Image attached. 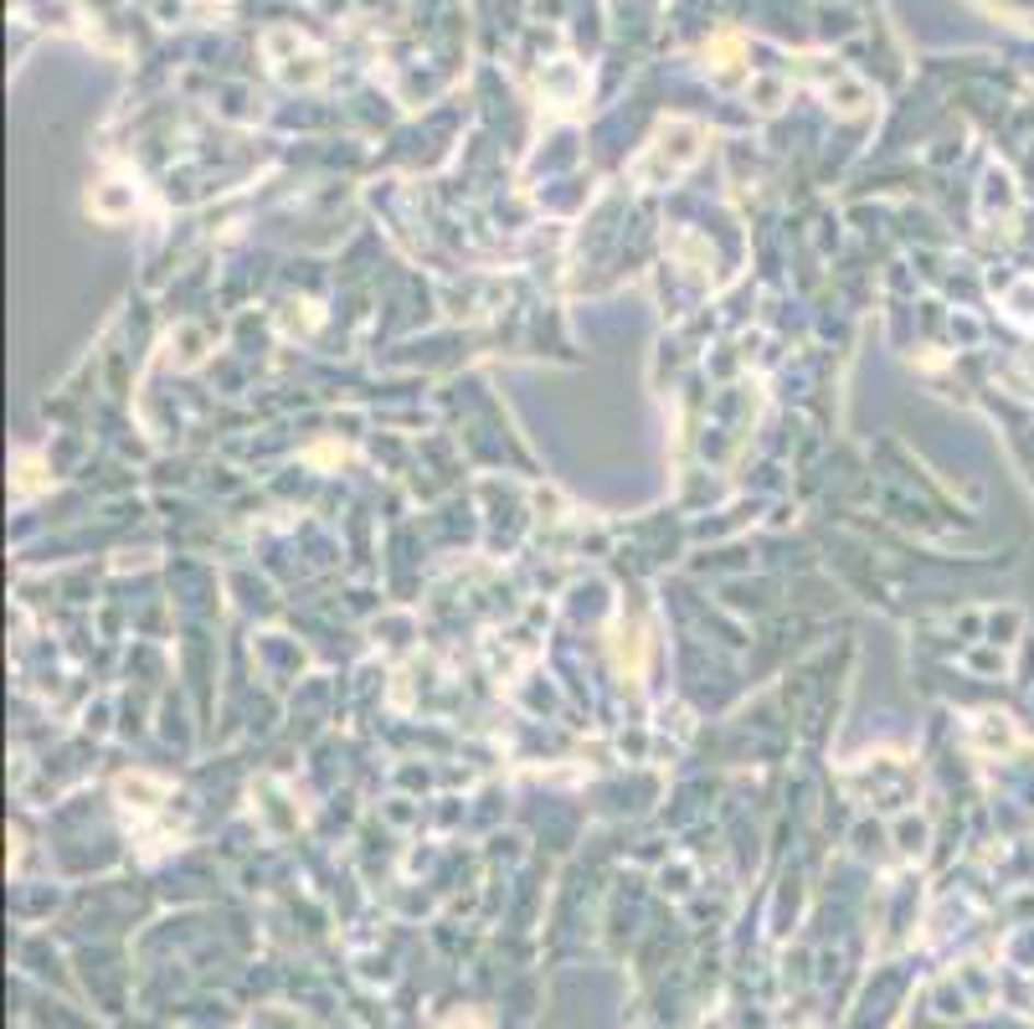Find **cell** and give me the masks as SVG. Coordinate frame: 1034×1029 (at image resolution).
<instances>
[{
	"label": "cell",
	"mask_w": 1034,
	"mask_h": 1029,
	"mask_svg": "<svg viewBox=\"0 0 1034 1029\" xmlns=\"http://www.w3.org/2000/svg\"><path fill=\"white\" fill-rule=\"evenodd\" d=\"M135 202H139V191L129 186V181H108V186H99L93 191V217H103V221H119V217H129L135 211Z\"/></svg>",
	"instance_id": "cell-4"
},
{
	"label": "cell",
	"mask_w": 1034,
	"mask_h": 1029,
	"mask_svg": "<svg viewBox=\"0 0 1034 1029\" xmlns=\"http://www.w3.org/2000/svg\"><path fill=\"white\" fill-rule=\"evenodd\" d=\"M263 52H268L273 72H278V78H284L289 88H309V83H320V72H324L320 47H314L309 36H299L294 26H273V32L263 36Z\"/></svg>",
	"instance_id": "cell-2"
},
{
	"label": "cell",
	"mask_w": 1034,
	"mask_h": 1029,
	"mask_svg": "<svg viewBox=\"0 0 1034 1029\" xmlns=\"http://www.w3.org/2000/svg\"><path fill=\"white\" fill-rule=\"evenodd\" d=\"M700 155V124H690V118H664L659 135L648 139V150L633 160V181L639 186H664V181H675L685 165H696Z\"/></svg>",
	"instance_id": "cell-1"
},
{
	"label": "cell",
	"mask_w": 1034,
	"mask_h": 1029,
	"mask_svg": "<svg viewBox=\"0 0 1034 1029\" xmlns=\"http://www.w3.org/2000/svg\"><path fill=\"white\" fill-rule=\"evenodd\" d=\"M541 88L561 103V108H572V103L582 99V88H587V78H582L577 62H566V57H561V62H551V68L541 72Z\"/></svg>",
	"instance_id": "cell-3"
},
{
	"label": "cell",
	"mask_w": 1034,
	"mask_h": 1029,
	"mask_svg": "<svg viewBox=\"0 0 1034 1029\" xmlns=\"http://www.w3.org/2000/svg\"><path fill=\"white\" fill-rule=\"evenodd\" d=\"M443 1029H479V1025H474V1019H463V1014H458V1019H448Z\"/></svg>",
	"instance_id": "cell-6"
},
{
	"label": "cell",
	"mask_w": 1034,
	"mask_h": 1029,
	"mask_svg": "<svg viewBox=\"0 0 1034 1029\" xmlns=\"http://www.w3.org/2000/svg\"><path fill=\"white\" fill-rule=\"evenodd\" d=\"M705 57H715V72H721V78H731L736 57H742V42H736V36H721L715 47H705Z\"/></svg>",
	"instance_id": "cell-5"
}]
</instances>
